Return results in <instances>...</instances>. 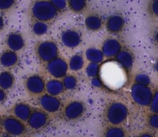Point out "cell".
Here are the masks:
<instances>
[{
  "mask_svg": "<svg viewBox=\"0 0 158 137\" xmlns=\"http://www.w3.org/2000/svg\"><path fill=\"white\" fill-rule=\"evenodd\" d=\"M28 13L32 20L49 23L56 19L59 12L50 0H34L29 6Z\"/></svg>",
  "mask_w": 158,
  "mask_h": 137,
  "instance_id": "cell-1",
  "label": "cell"
},
{
  "mask_svg": "<svg viewBox=\"0 0 158 137\" xmlns=\"http://www.w3.org/2000/svg\"><path fill=\"white\" fill-rule=\"evenodd\" d=\"M128 115L127 106L118 101L110 102L104 110V118L111 125H120L125 122Z\"/></svg>",
  "mask_w": 158,
  "mask_h": 137,
  "instance_id": "cell-2",
  "label": "cell"
},
{
  "mask_svg": "<svg viewBox=\"0 0 158 137\" xmlns=\"http://www.w3.org/2000/svg\"><path fill=\"white\" fill-rule=\"evenodd\" d=\"M35 52L37 59L41 62L46 64L58 57L59 48L54 41L45 39L36 44Z\"/></svg>",
  "mask_w": 158,
  "mask_h": 137,
  "instance_id": "cell-3",
  "label": "cell"
},
{
  "mask_svg": "<svg viewBox=\"0 0 158 137\" xmlns=\"http://www.w3.org/2000/svg\"><path fill=\"white\" fill-rule=\"evenodd\" d=\"M2 130L9 136H20L26 134L28 128L25 122L10 114L2 117Z\"/></svg>",
  "mask_w": 158,
  "mask_h": 137,
  "instance_id": "cell-4",
  "label": "cell"
},
{
  "mask_svg": "<svg viewBox=\"0 0 158 137\" xmlns=\"http://www.w3.org/2000/svg\"><path fill=\"white\" fill-rule=\"evenodd\" d=\"M46 82L45 79L41 75L38 73L31 74L24 80V88L29 96L38 98L44 93Z\"/></svg>",
  "mask_w": 158,
  "mask_h": 137,
  "instance_id": "cell-5",
  "label": "cell"
},
{
  "mask_svg": "<svg viewBox=\"0 0 158 137\" xmlns=\"http://www.w3.org/2000/svg\"><path fill=\"white\" fill-rule=\"evenodd\" d=\"M49 114L40 108L33 109L32 112L26 122L28 129L33 131H40L46 128L49 123Z\"/></svg>",
  "mask_w": 158,
  "mask_h": 137,
  "instance_id": "cell-6",
  "label": "cell"
},
{
  "mask_svg": "<svg viewBox=\"0 0 158 137\" xmlns=\"http://www.w3.org/2000/svg\"><path fill=\"white\" fill-rule=\"evenodd\" d=\"M131 97L137 104L143 107L149 106L152 97V91L149 86L134 83L130 90Z\"/></svg>",
  "mask_w": 158,
  "mask_h": 137,
  "instance_id": "cell-7",
  "label": "cell"
},
{
  "mask_svg": "<svg viewBox=\"0 0 158 137\" xmlns=\"http://www.w3.org/2000/svg\"><path fill=\"white\" fill-rule=\"evenodd\" d=\"M44 64L46 73L54 78H62L67 75L69 68L68 64L59 56Z\"/></svg>",
  "mask_w": 158,
  "mask_h": 137,
  "instance_id": "cell-8",
  "label": "cell"
},
{
  "mask_svg": "<svg viewBox=\"0 0 158 137\" xmlns=\"http://www.w3.org/2000/svg\"><path fill=\"white\" fill-rule=\"evenodd\" d=\"M37 98L39 108L49 114L56 113L62 108V102L57 96L43 93Z\"/></svg>",
  "mask_w": 158,
  "mask_h": 137,
  "instance_id": "cell-9",
  "label": "cell"
},
{
  "mask_svg": "<svg viewBox=\"0 0 158 137\" xmlns=\"http://www.w3.org/2000/svg\"><path fill=\"white\" fill-rule=\"evenodd\" d=\"M85 110L84 104L80 101L75 100L69 102L62 108V115L67 121H74L79 119Z\"/></svg>",
  "mask_w": 158,
  "mask_h": 137,
  "instance_id": "cell-10",
  "label": "cell"
},
{
  "mask_svg": "<svg viewBox=\"0 0 158 137\" xmlns=\"http://www.w3.org/2000/svg\"><path fill=\"white\" fill-rule=\"evenodd\" d=\"M82 36L80 31L75 28L64 30L60 35L61 43L66 48H75L81 43Z\"/></svg>",
  "mask_w": 158,
  "mask_h": 137,
  "instance_id": "cell-11",
  "label": "cell"
},
{
  "mask_svg": "<svg viewBox=\"0 0 158 137\" xmlns=\"http://www.w3.org/2000/svg\"><path fill=\"white\" fill-rule=\"evenodd\" d=\"M4 43L7 49L17 52L22 50L25 45V39L23 35L17 31L9 33L4 39Z\"/></svg>",
  "mask_w": 158,
  "mask_h": 137,
  "instance_id": "cell-12",
  "label": "cell"
},
{
  "mask_svg": "<svg viewBox=\"0 0 158 137\" xmlns=\"http://www.w3.org/2000/svg\"><path fill=\"white\" fill-rule=\"evenodd\" d=\"M32 110L33 108L28 103L25 102H19L15 104L11 108V114L26 123Z\"/></svg>",
  "mask_w": 158,
  "mask_h": 137,
  "instance_id": "cell-13",
  "label": "cell"
},
{
  "mask_svg": "<svg viewBox=\"0 0 158 137\" xmlns=\"http://www.w3.org/2000/svg\"><path fill=\"white\" fill-rule=\"evenodd\" d=\"M121 49V43L118 39L114 38H110L106 39L102 43L101 48L104 56H106V57L116 56Z\"/></svg>",
  "mask_w": 158,
  "mask_h": 137,
  "instance_id": "cell-14",
  "label": "cell"
},
{
  "mask_svg": "<svg viewBox=\"0 0 158 137\" xmlns=\"http://www.w3.org/2000/svg\"><path fill=\"white\" fill-rule=\"evenodd\" d=\"M19 61L16 52L6 49L0 54V66L7 70L15 67Z\"/></svg>",
  "mask_w": 158,
  "mask_h": 137,
  "instance_id": "cell-15",
  "label": "cell"
},
{
  "mask_svg": "<svg viewBox=\"0 0 158 137\" xmlns=\"http://www.w3.org/2000/svg\"><path fill=\"white\" fill-rule=\"evenodd\" d=\"M125 25V20L123 17L119 14L110 15L106 20V27L107 31L111 33L120 32Z\"/></svg>",
  "mask_w": 158,
  "mask_h": 137,
  "instance_id": "cell-16",
  "label": "cell"
},
{
  "mask_svg": "<svg viewBox=\"0 0 158 137\" xmlns=\"http://www.w3.org/2000/svg\"><path fill=\"white\" fill-rule=\"evenodd\" d=\"M85 25L88 30L92 31H96L101 29L103 25V22L100 15L95 13H91L85 17Z\"/></svg>",
  "mask_w": 158,
  "mask_h": 137,
  "instance_id": "cell-17",
  "label": "cell"
},
{
  "mask_svg": "<svg viewBox=\"0 0 158 137\" xmlns=\"http://www.w3.org/2000/svg\"><path fill=\"white\" fill-rule=\"evenodd\" d=\"M65 90L62 81L57 78H52L46 82L45 91L51 95L58 96Z\"/></svg>",
  "mask_w": 158,
  "mask_h": 137,
  "instance_id": "cell-18",
  "label": "cell"
},
{
  "mask_svg": "<svg viewBox=\"0 0 158 137\" xmlns=\"http://www.w3.org/2000/svg\"><path fill=\"white\" fill-rule=\"evenodd\" d=\"M15 82V77L11 72L6 69L0 72V88L8 91L13 88Z\"/></svg>",
  "mask_w": 158,
  "mask_h": 137,
  "instance_id": "cell-19",
  "label": "cell"
},
{
  "mask_svg": "<svg viewBox=\"0 0 158 137\" xmlns=\"http://www.w3.org/2000/svg\"><path fill=\"white\" fill-rule=\"evenodd\" d=\"M117 62L125 69L131 68L133 63V57L132 54L128 50H120L115 56Z\"/></svg>",
  "mask_w": 158,
  "mask_h": 137,
  "instance_id": "cell-20",
  "label": "cell"
},
{
  "mask_svg": "<svg viewBox=\"0 0 158 137\" xmlns=\"http://www.w3.org/2000/svg\"><path fill=\"white\" fill-rule=\"evenodd\" d=\"M48 30V23L38 20H32V23L31 24V31L33 35L37 37H40L46 35Z\"/></svg>",
  "mask_w": 158,
  "mask_h": 137,
  "instance_id": "cell-21",
  "label": "cell"
},
{
  "mask_svg": "<svg viewBox=\"0 0 158 137\" xmlns=\"http://www.w3.org/2000/svg\"><path fill=\"white\" fill-rule=\"evenodd\" d=\"M87 59L90 62L100 63L103 60L104 54L101 50H99L96 48H89L85 52Z\"/></svg>",
  "mask_w": 158,
  "mask_h": 137,
  "instance_id": "cell-22",
  "label": "cell"
},
{
  "mask_svg": "<svg viewBox=\"0 0 158 137\" xmlns=\"http://www.w3.org/2000/svg\"><path fill=\"white\" fill-rule=\"evenodd\" d=\"M69 68L72 71H78L81 69L84 65V60L82 56L75 54L69 60Z\"/></svg>",
  "mask_w": 158,
  "mask_h": 137,
  "instance_id": "cell-23",
  "label": "cell"
},
{
  "mask_svg": "<svg viewBox=\"0 0 158 137\" xmlns=\"http://www.w3.org/2000/svg\"><path fill=\"white\" fill-rule=\"evenodd\" d=\"M87 5V0H67V6L75 13L83 11Z\"/></svg>",
  "mask_w": 158,
  "mask_h": 137,
  "instance_id": "cell-24",
  "label": "cell"
},
{
  "mask_svg": "<svg viewBox=\"0 0 158 137\" xmlns=\"http://www.w3.org/2000/svg\"><path fill=\"white\" fill-rule=\"evenodd\" d=\"M104 135L109 137H121L125 135V131L119 125H112L105 130Z\"/></svg>",
  "mask_w": 158,
  "mask_h": 137,
  "instance_id": "cell-25",
  "label": "cell"
},
{
  "mask_svg": "<svg viewBox=\"0 0 158 137\" xmlns=\"http://www.w3.org/2000/svg\"><path fill=\"white\" fill-rule=\"evenodd\" d=\"M64 89L68 91H72L75 89L77 85V80L75 76L72 75H66L62 80Z\"/></svg>",
  "mask_w": 158,
  "mask_h": 137,
  "instance_id": "cell-26",
  "label": "cell"
},
{
  "mask_svg": "<svg viewBox=\"0 0 158 137\" xmlns=\"http://www.w3.org/2000/svg\"><path fill=\"white\" fill-rule=\"evenodd\" d=\"M18 0H0V12H7L12 10Z\"/></svg>",
  "mask_w": 158,
  "mask_h": 137,
  "instance_id": "cell-27",
  "label": "cell"
},
{
  "mask_svg": "<svg viewBox=\"0 0 158 137\" xmlns=\"http://www.w3.org/2000/svg\"><path fill=\"white\" fill-rule=\"evenodd\" d=\"M99 73V65L98 63L90 62L86 68V75L91 78H93L95 77H98Z\"/></svg>",
  "mask_w": 158,
  "mask_h": 137,
  "instance_id": "cell-28",
  "label": "cell"
},
{
  "mask_svg": "<svg viewBox=\"0 0 158 137\" xmlns=\"http://www.w3.org/2000/svg\"><path fill=\"white\" fill-rule=\"evenodd\" d=\"M135 83L149 86L151 83L150 78L145 73H138L135 77Z\"/></svg>",
  "mask_w": 158,
  "mask_h": 137,
  "instance_id": "cell-29",
  "label": "cell"
},
{
  "mask_svg": "<svg viewBox=\"0 0 158 137\" xmlns=\"http://www.w3.org/2000/svg\"><path fill=\"white\" fill-rule=\"evenodd\" d=\"M148 10L152 16L158 18V0H149Z\"/></svg>",
  "mask_w": 158,
  "mask_h": 137,
  "instance_id": "cell-30",
  "label": "cell"
},
{
  "mask_svg": "<svg viewBox=\"0 0 158 137\" xmlns=\"http://www.w3.org/2000/svg\"><path fill=\"white\" fill-rule=\"evenodd\" d=\"M149 106L152 113H158V89L153 93L152 99Z\"/></svg>",
  "mask_w": 158,
  "mask_h": 137,
  "instance_id": "cell-31",
  "label": "cell"
},
{
  "mask_svg": "<svg viewBox=\"0 0 158 137\" xmlns=\"http://www.w3.org/2000/svg\"><path fill=\"white\" fill-rule=\"evenodd\" d=\"M58 12L64 11L67 6V0H50Z\"/></svg>",
  "mask_w": 158,
  "mask_h": 137,
  "instance_id": "cell-32",
  "label": "cell"
},
{
  "mask_svg": "<svg viewBox=\"0 0 158 137\" xmlns=\"http://www.w3.org/2000/svg\"><path fill=\"white\" fill-rule=\"evenodd\" d=\"M148 124L152 129L158 130V113H152L149 116Z\"/></svg>",
  "mask_w": 158,
  "mask_h": 137,
  "instance_id": "cell-33",
  "label": "cell"
},
{
  "mask_svg": "<svg viewBox=\"0 0 158 137\" xmlns=\"http://www.w3.org/2000/svg\"><path fill=\"white\" fill-rule=\"evenodd\" d=\"M91 84L95 88H101L102 86V83L101 80L98 77L91 78Z\"/></svg>",
  "mask_w": 158,
  "mask_h": 137,
  "instance_id": "cell-34",
  "label": "cell"
},
{
  "mask_svg": "<svg viewBox=\"0 0 158 137\" xmlns=\"http://www.w3.org/2000/svg\"><path fill=\"white\" fill-rule=\"evenodd\" d=\"M152 39L154 44L158 47V27L154 29L152 31Z\"/></svg>",
  "mask_w": 158,
  "mask_h": 137,
  "instance_id": "cell-35",
  "label": "cell"
},
{
  "mask_svg": "<svg viewBox=\"0 0 158 137\" xmlns=\"http://www.w3.org/2000/svg\"><path fill=\"white\" fill-rule=\"evenodd\" d=\"M7 91L0 88V104L3 103L7 99Z\"/></svg>",
  "mask_w": 158,
  "mask_h": 137,
  "instance_id": "cell-36",
  "label": "cell"
},
{
  "mask_svg": "<svg viewBox=\"0 0 158 137\" xmlns=\"http://www.w3.org/2000/svg\"><path fill=\"white\" fill-rule=\"evenodd\" d=\"M4 26H5L4 19L2 17V15H1V14H0V31L4 29Z\"/></svg>",
  "mask_w": 158,
  "mask_h": 137,
  "instance_id": "cell-37",
  "label": "cell"
},
{
  "mask_svg": "<svg viewBox=\"0 0 158 137\" xmlns=\"http://www.w3.org/2000/svg\"><path fill=\"white\" fill-rule=\"evenodd\" d=\"M154 70L156 71V72L158 74V58L157 59V60H156V62L154 64Z\"/></svg>",
  "mask_w": 158,
  "mask_h": 137,
  "instance_id": "cell-38",
  "label": "cell"
},
{
  "mask_svg": "<svg viewBox=\"0 0 158 137\" xmlns=\"http://www.w3.org/2000/svg\"><path fill=\"white\" fill-rule=\"evenodd\" d=\"M2 117L0 115V130H2Z\"/></svg>",
  "mask_w": 158,
  "mask_h": 137,
  "instance_id": "cell-39",
  "label": "cell"
}]
</instances>
